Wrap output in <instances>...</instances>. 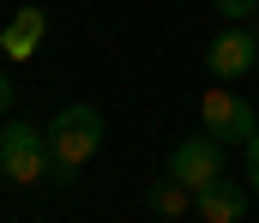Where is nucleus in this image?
Here are the masks:
<instances>
[{
    "label": "nucleus",
    "instance_id": "9",
    "mask_svg": "<svg viewBox=\"0 0 259 223\" xmlns=\"http://www.w3.org/2000/svg\"><path fill=\"white\" fill-rule=\"evenodd\" d=\"M217 12L241 24V18H253V12H259V0H217Z\"/></svg>",
    "mask_w": 259,
    "mask_h": 223
},
{
    "label": "nucleus",
    "instance_id": "6",
    "mask_svg": "<svg viewBox=\"0 0 259 223\" xmlns=\"http://www.w3.org/2000/svg\"><path fill=\"white\" fill-rule=\"evenodd\" d=\"M247 199H253V187H235V181H211V187H199L193 193V211L205 223H241L247 217Z\"/></svg>",
    "mask_w": 259,
    "mask_h": 223
},
{
    "label": "nucleus",
    "instance_id": "3",
    "mask_svg": "<svg viewBox=\"0 0 259 223\" xmlns=\"http://www.w3.org/2000/svg\"><path fill=\"white\" fill-rule=\"evenodd\" d=\"M199 121H205V133H211L217 145H247V139L259 133V109L247 103V97L223 91V84H211V91H205Z\"/></svg>",
    "mask_w": 259,
    "mask_h": 223
},
{
    "label": "nucleus",
    "instance_id": "11",
    "mask_svg": "<svg viewBox=\"0 0 259 223\" xmlns=\"http://www.w3.org/2000/svg\"><path fill=\"white\" fill-rule=\"evenodd\" d=\"M0 115H12V78L0 73Z\"/></svg>",
    "mask_w": 259,
    "mask_h": 223
},
{
    "label": "nucleus",
    "instance_id": "12",
    "mask_svg": "<svg viewBox=\"0 0 259 223\" xmlns=\"http://www.w3.org/2000/svg\"><path fill=\"white\" fill-rule=\"evenodd\" d=\"M253 73H259V67H253Z\"/></svg>",
    "mask_w": 259,
    "mask_h": 223
},
{
    "label": "nucleus",
    "instance_id": "5",
    "mask_svg": "<svg viewBox=\"0 0 259 223\" xmlns=\"http://www.w3.org/2000/svg\"><path fill=\"white\" fill-rule=\"evenodd\" d=\"M205 67L217 78H241L259 67V36L247 30V24H229V30H217L211 36V49H205Z\"/></svg>",
    "mask_w": 259,
    "mask_h": 223
},
{
    "label": "nucleus",
    "instance_id": "10",
    "mask_svg": "<svg viewBox=\"0 0 259 223\" xmlns=\"http://www.w3.org/2000/svg\"><path fill=\"white\" fill-rule=\"evenodd\" d=\"M247 187H253V193H259V133H253V139H247Z\"/></svg>",
    "mask_w": 259,
    "mask_h": 223
},
{
    "label": "nucleus",
    "instance_id": "8",
    "mask_svg": "<svg viewBox=\"0 0 259 223\" xmlns=\"http://www.w3.org/2000/svg\"><path fill=\"white\" fill-rule=\"evenodd\" d=\"M145 205H151L157 217H187V211H193V187H181L175 175H163V181H151Z\"/></svg>",
    "mask_w": 259,
    "mask_h": 223
},
{
    "label": "nucleus",
    "instance_id": "4",
    "mask_svg": "<svg viewBox=\"0 0 259 223\" xmlns=\"http://www.w3.org/2000/svg\"><path fill=\"white\" fill-rule=\"evenodd\" d=\"M169 175L181 181V187H211L217 175H223V145L211 139V133H199V139H181L175 145V157H169Z\"/></svg>",
    "mask_w": 259,
    "mask_h": 223
},
{
    "label": "nucleus",
    "instance_id": "7",
    "mask_svg": "<svg viewBox=\"0 0 259 223\" xmlns=\"http://www.w3.org/2000/svg\"><path fill=\"white\" fill-rule=\"evenodd\" d=\"M42 30H49V12H42V6H18V12L6 18V30H0V49H6L12 61H30V55L42 49Z\"/></svg>",
    "mask_w": 259,
    "mask_h": 223
},
{
    "label": "nucleus",
    "instance_id": "2",
    "mask_svg": "<svg viewBox=\"0 0 259 223\" xmlns=\"http://www.w3.org/2000/svg\"><path fill=\"white\" fill-rule=\"evenodd\" d=\"M0 175L12 187H30L49 175V133L30 121H0Z\"/></svg>",
    "mask_w": 259,
    "mask_h": 223
},
{
    "label": "nucleus",
    "instance_id": "1",
    "mask_svg": "<svg viewBox=\"0 0 259 223\" xmlns=\"http://www.w3.org/2000/svg\"><path fill=\"white\" fill-rule=\"evenodd\" d=\"M49 133V181H78V169L97 157V145H103V115L91 109V103H66L61 115L42 127Z\"/></svg>",
    "mask_w": 259,
    "mask_h": 223
}]
</instances>
